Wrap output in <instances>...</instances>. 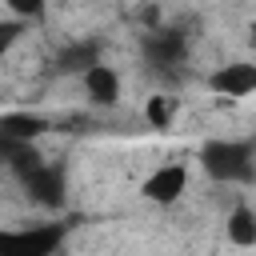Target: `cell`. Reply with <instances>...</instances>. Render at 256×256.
Here are the masks:
<instances>
[{
	"label": "cell",
	"mask_w": 256,
	"mask_h": 256,
	"mask_svg": "<svg viewBox=\"0 0 256 256\" xmlns=\"http://www.w3.org/2000/svg\"><path fill=\"white\" fill-rule=\"evenodd\" d=\"M200 168L216 184H252L256 180L252 140H208L200 148Z\"/></svg>",
	"instance_id": "1"
},
{
	"label": "cell",
	"mask_w": 256,
	"mask_h": 256,
	"mask_svg": "<svg viewBox=\"0 0 256 256\" xmlns=\"http://www.w3.org/2000/svg\"><path fill=\"white\" fill-rule=\"evenodd\" d=\"M72 220L32 224V228H0V256H56L68 240Z\"/></svg>",
	"instance_id": "2"
},
{
	"label": "cell",
	"mask_w": 256,
	"mask_h": 256,
	"mask_svg": "<svg viewBox=\"0 0 256 256\" xmlns=\"http://www.w3.org/2000/svg\"><path fill=\"white\" fill-rule=\"evenodd\" d=\"M140 52H144L148 68L172 76V72H180V64L188 60V32H184V28H160V24H156V28L144 32Z\"/></svg>",
	"instance_id": "3"
},
{
	"label": "cell",
	"mask_w": 256,
	"mask_h": 256,
	"mask_svg": "<svg viewBox=\"0 0 256 256\" xmlns=\"http://www.w3.org/2000/svg\"><path fill=\"white\" fill-rule=\"evenodd\" d=\"M16 180L24 184V192L44 204V208H64V188H68V176H64V164H52L48 156L32 160L28 168L16 172Z\"/></svg>",
	"instance_id": "4"
},
{
	"label": "cell",
	"mask_w": 256,
	"mask_h": 256,
	"mask_svg": "<svg viewBox=\"0 0 256 256\" xmlns=\"http://www.w3.org/2000/svg\"><path fill=\"white\" fill-rule=\"evenodd\" d=\"M188 188V164H164V168H156L148 180H144V200H152V204H176L180 200V192Z\"/></svg>",
	"instance_id": "5"
},
{
	"label": "cell",
	"mask_w": 256,
	"mask_h": 256,
	"mask_svg": "<svg viewBox=\"0 0 256 256\" xmlns=\"http://www.w3.org/2000/svg\"><path fill=\"white\" fill-rule=\"evenodd\" d=\"M208 88L212 92H220V96H232V100H240V96H252L256 92V64H224L220 72H212L208 76Z\"/></svg>",
	"instance_id": "6"
},
{
	"label": "cell",
	"mask_w": 256,
	"mask_h": 256,
	"mask_svg": "<svg viewBox=\"0 0 256 256\" xmlns=\"http://www.w3.org/2000/svg\"><path fill=\"white\" fill-rule=\"evenodd\" d=\"M84 76V92H88V100L92 104H100V108H112L116 100H120V76L108 68V64H92V68H84L80 72Z\"/></svg>",
	"instance_id": "7"
},
{
	"label": "cell",
	"mask_w": 256,
	"mask_h": 256,
	"mask_svg": "<svg viewBox=\"0 0 256 256\" xmlns=\"http://www.w3.org/2000/svg\"><path fill=\"white\" fill-rule=\"evenodd\" d=\"M48 132V120L40 112H4L0 116V136L4 140H20V144H36V136Z\"/></svg>",
	"instance_id": "8"
},
{
	"label": "cell",
	"mask_w": 256,
	"mask_h": 256,
	"mask_svg": "<svg viewBox=\"0 0 256 256\" xmlns=\"http://www.w3.org/2000/svg\"><path fill=\"white\" fill-rule=\"evenodd\" d=\"M100 60V40H76L68 48H60L56 56V72H68V76H80L84 68H92Z\"/></svg>",
	"instance_id": "9"
},
{
	"label": "cell",
	"mask_w": 256,
	"mask_h": 256,
	"mask_svg": "<svg viewBox=\"0 0 256 256\" xmlns=\"http://www.w3.org/2000/svg\"><path fill=\"white\" fill-rule=\"evenodd\" d=\"M224 232H228V240L236 248H252L256 244V212L248 204H236L228 212V220H224Z\"/></svg>",
	"instance_id": "10"
},
{
	"label": "cell",
	"mask_w": 256,
	"mask_h": 256,
	"mask_svg": "<svg viewBox=\"0 0 256 256\" xmlns=\"http://www.w3.org/2000/svg\"><path fill=\"white\" fill-rule=\"evenodd\" d=\"M172 116H176V100L172 96H148V104H144V120H148V128H168L172 124Z\"/></svg>",
	"instance_id": "11"
},
{
	"label": "cell",
	"mask_w": 256,
	"mask_h": 256,
	"mask_svg": "<svg viewBox=\"0 0 256 256\" xmlns=\"http://www.w3.org/2000/svg\"><path fill=\"white\" fill-rule=\"evenodd\" d=\"M8 8H12V16L16 20H44V12H48V0H4Z\"/></svg>",
	"instance_id": "12"
},
{
	"label": "cell",
	"mask_w": 256,
	"mask_h": 256,
	"mask_svg": "<svg viewBox=\"0 0 256 256\" xmlns=\"http://www.w3.org/2000/svg\"><path fill=\"white\" fill-rule=\"evenodd\" d=\"M24 28H28V20H16V16H12V20H0V56L24 36Z\"/></svg>",
	"instance_id": "13"
}]
</instances>
